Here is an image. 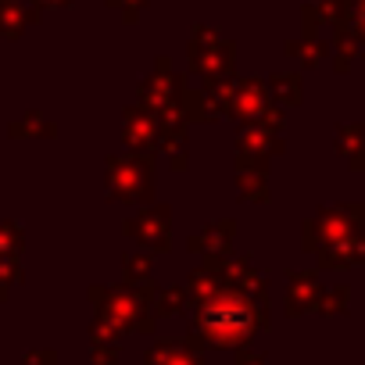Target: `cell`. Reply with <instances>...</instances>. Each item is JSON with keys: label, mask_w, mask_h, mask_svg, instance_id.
<instances>
[{"label": "cell", "mask_w": 365, "mask_h": 365, "mask_svg": "<svg viewBox=\"0 0 365 365\" xmlns=\"http://www.w3.org/2000/svg\"><path fill=\"white\" fill-rule=\"evenodd\" d=\"M205 326L215 333V336H240L247 329V312L244 304L237 301H222V304H212L205 312Z\"/></svg>", "instance_id": "6da1fadb"}]
</instances>
